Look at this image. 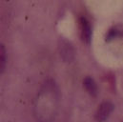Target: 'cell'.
Here are the masks:
<instances>
[{
  "instance_id": "4",
  "label": "cell",
  "mask_w": 123,
  "mask_h": 122,
  "mask_svg": "<svg viewBox=\"0 0 123 122\" xmlns=\"http://www.w3.org/2000/svg\"><path fill=\"white\" fill-rule=\"evenodd\" d=\"M80 28H81V39L85 43H89L92 37V28L89 21L85 18L80 19Z\"/></svg>"
},
{
  "instance_id": "2",
  "label": "cell",
  "mask_w": 123,
  "mask_h": 122,
  "mask_svg": "<svg viewBox=\"0 0 123 122\" xmlns=\"http://www.w3.org/2000/svg\"><path fill=\"white\" fill-rule=\"evenodd\" d=\"M58 49H59V54L61 55V58L66 62H72L74 58V49L73 45L66 39L62 38L59 41L58 44Z\"/></svg>"
},
{
  "instance_id": "1",
  "label": "cell",
  "mask_w": 123,
  "mask_h": 122,
  "mask_svg": "<svg viewBox=\"0 0 123 122\" xmlns=\"http://www.w3.org/2000/svg\"><path fill=\"white\" fill-rule=\"evenodd\" d=\"M60 102V92L56 83L46 80L38 92L33 103V115L38 122H53L55 120Z\"/></svg>"
},
{
  "instance_id": "6",
  "label": "cell",
  "mask_w": 123,
  "mask_h": 122,
  "mask_svg": "<svg viewBox=\"0 0 123 122\" xmlns=\"http://www.w3.org/2000/svg\"><path fill=\"white\" fill-rule=\"evenodd\" d=\"M5 63H6V53H5L4 47L1 45V53H0V69H1V73L4 71Z\"/></svg>"
},
{
  "instance_id": "7",
  "label": "cell",
  "mask_w": 123,
  "mask_h": 122,
  "mask_svg": "<svg viewBox=\"0 0 123 122\" xmlns=\"http://www.w3.org/2000/svg\"><path fill=\"white\" fill-rule=\"evenodd\" d=\"M120 35V32L118 30H109L108 34H107V40H113L114 38H117V36Z\"/></svg>"
},
{
  "instance_id": "5",
  "label": "cell",
  "mask_w": 123,
  "mask_h": 122,
  "mask_svg": "<svg viewBox=\"0 0 123 122\" xmlns=\"http://www.w3.org/2000/svg\"><path fill=\"white\" fill-rule=\"evenodd\" d=\"M83 85H84V88L85 90L88 92L91 95H96L97 93V86L94 82V80L92 79V77L88 76L84 79L83 81Z\"/></svg>"
},
{
  "instance_id": "3",
  "label": "cell",
  "mask_w": 123,
  "mask_h": 122,
  "mask_svg": "<svg viewBox=\"0 0 123 122\" xmlns=\"http://www.w3.org/2000/svg\"><path fill=\"white\" fill-rule=\"evenodd\" d=\"M114 105L111 102H103L99 105L96 113H95V120L97 122H104L113 113Z\"/></svg>"
}]
</instances>
